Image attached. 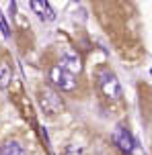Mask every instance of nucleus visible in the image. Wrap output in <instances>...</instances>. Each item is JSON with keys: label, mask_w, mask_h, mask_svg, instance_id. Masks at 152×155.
Returning <instances> with one entry per match:
<instances>
[{"label": "nucleus", "mask_w": 152, "mask_h": 155, "mask_svg": "<svg viewBox=\"0 0 152 155\" xmlns=\"http://www.w3.org/2000/svg\"><path fill=\"white\" fill-rule=\"evenodd\" d=\"M49 84L54 86V90L58 92H74L76 86H78V80L76 76H72L70 71H66L62 65H54L49 70Z\"/></svg>", "instance_id": "obj_1"}, {"label": "nucleus", "mask_w": 152, "mask_h": 155, "mask_svg": "<svg viewBox=\"0 0 152 155\" xmlns=\"http://www.w3.org/2000/svg\"><path fill=\"white\" fill-rule=\"evenodd\" d=\"M97 84H99V90H101V94H103L107 100H119V98H121L119 80L115 78V74H113V71L103 70L101 74H99Z\"/></svg>", "instance_id": "obj_2"}, {"label": "nucleus", "mask_w": 152, "mask_h": 155, "mask_svg": "<svg viewBox=\"0 0 152 155\" xmlns=\"http://www.w3.org/2000/svg\"><path fill=\"white\" fill-rule=\"evenodd\" d=\"M39 106L45 114H58L64 110V100L60 98L58 90L54 88H41L39 90Z\"/></svg>", "instance_id": "obj_3"}, {"label": "nucleus", "mask_w": 152, "mask_h": 155, "mask_svg": "<svg viewBox=\"0 0 152 155\" xmlns=\"http://www.w3.org/2000/svg\"><path fill=\"white\" fill-rule=\"evenodd\" d=\"M113 143L117 145V149H119L123 155H134V147H136V141H134V137H132V133L125 129V127H117L115 129V133H113Z\"/></svg>", "instance_id": "obj_4"}, {"label": "nucleus", "mask_w": 152, "mask_h": 155, "mask_svg": "<svg viewBox=\"0 0 152 155\" xmlns=\"http://www.w3.org/2000/svg\"><path fill=\"white\" fill-rule=\"evenodd\" d=\"M60 65L66 71H70L72 76H78L80 71H82V57L76 51H66L62 55V59H60Z\"/></svg>", "instance_id": "obj_5"}, {"label": "nucleus", "mask_w": 152, "mask_h": 155, "mask_svg": "<svg viewBox=\"0 0 152 155\" xmlns=\"http://www.w3.org/2000/svg\"><path fill=\"white\" fill-rule=\"evenodd\" d=\"M0 155H27V151L23 149V145L19 141H4L0 145Z\"/></svg>", "instance_id": "obj_6"}, {"label": "nucleus", "mask_w": 152, "mask_h": 155, "mask_svg": "<svg viewBox=\"0 0 152 155\" xmlns=\"http://www.w3.org/2000/svg\"><path fill=\"white\" fill-rule=\"evenodd\" d=\"M10 78H12L10 65L8 63H0V90H6L10 86Z\"/></svg>", "instance_id": "obj_7"}, {"label": "nucleus", "mask_w": 152, "mask_h": 155, "mask_svg": "<svg viewBox=\"0 0 152 155\" xmlns=\"http://www.w3.org/2000/svg\"><path fill=\"white\" fill-rule=\"evenodd\" d=\"M48 6H49V2H45V0H43V2H41V0H33V2H31V8L41 16V18H43V21H45V12H48Z\"/></svg>", "instance_id": "obj_8"}, {"label": "nucleus", "mask_w": 152, "mask_h": 155, "mask_svg": "<svg viewBox=\"0 0 152 155\" xmlns=\"http://www.w3.org/2000/svg\"><path fill=\"white\" fill-rule=\"evenodd\" d=\"M64 155H82V149L76 147V145H68L64 149Z\"/></svg>", "instance_id": "obj_9"}, {"label": "nucleus", "mask_w": 152, "mask_h": 155, "mask_svg": "<svg viewBox=\"0 0 152 155\" xmlns=\"http://www.w3.org/2000/svg\"><path fill=\"white\" fill-rule=\"evenodd\" d=\"M0 31H2V35L4 37H10V31H8V25L4 18H0Z\"/></svg>", "instance_id": "obj_10"}, {"label": "nucleus", "mask_w": 152, "mask_h": 155, "mask_svg": "<svg viewBox=\"0 0 152 155\" xmlns=\"http://www.w3.org/2000/svg\"><path fill=\"white\" fill-rule=\"evenodd\" d=\"M0 18H2V16H0Z\"/></svg>", "instance_id": "obj_11"}]
</instances>
